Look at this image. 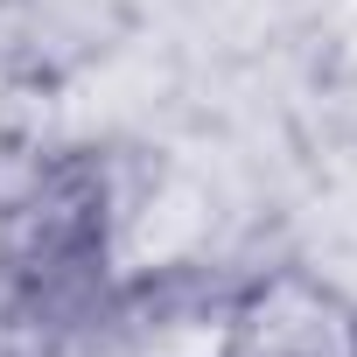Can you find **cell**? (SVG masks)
<instances>
[{
	"label": "cell",
	"mask_w": 357,
	"mask_h": 357,
	"mask_svg": "<svg viewBox=\"0 0 357 357\" xmlns=\"http://www.w3.org/2000/svg\"><path fill=\"white\" fill-rule=\"evenodd\" d=\"M8 287L22 294L29 315H70L91 301L98 266H105V183L91 161H56L43 168L29 197L8 211L0 231Z\"/></svg>",
	"instance_id": "cell-1"
}]
</instances>
